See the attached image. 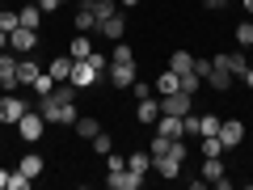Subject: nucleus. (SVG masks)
Instances as JSON below:
<instances>
[{"label":"nucleus","mask_w":253,"mask_h":190,"mask_svg":"<svg viewBox=\"0 0 253 190\" xmlns=\"http://www.w3.org/2000/svg\"><path fill=\"white\" fill-rule=\"evenodd\" d=\"M68 81H72L76 89H97V85L106 81V72H101V68H93L89 59H72V76H68Z\"/></svg>","instance_id":"obj_1"},{"label":"nucleus","mask_w":253,"mask_h":190,"mask_svg":"<svg viewBox=\"0 0 253 190\" xmlns=\"http://www.w3.org/2000/svg\"><path fill=\"white\" fill-rule=\"evenodd\" d=\"M42 131H46V118H42V114H38V110H34V106H30V110H26V114H21V118H17V136H21V140H26V144H38V140H42Z\"/></svg>","instance_id":"obj_2"},{"label":"nucleus","mask_w":253,"mask_h":190,"mask_svg":"<svg viewBox=\"0 0 253 190\" xmlns=\"http://www.w3.org/2000/svg\"><path fill=\"white\" fill-rule=\"evenodd\" d=\"M42 43V38H38V30H30V26H17V30H9V51L17 55H34V47Z\"/></svg>","instance_id":"obj_3"},{"label":"nucleus","mask_w":253,"mask_h":190,"mask_svg":"<svg viewBox=\"0 0 253 190\" xmlns=\"http://www.w3.org/2000/svg\"><path fill=\"white\" fill-rule=\"evenodd\" d=\"M26 110H30L26 97H17V93H4V97H0V123H4V127H17V118L26 114Z\"/></svg>","instance_id":"obj_4"},{"label":"nucleus","mask_w":253,"mask_h":190,"mask_svg":"<svg viewBox=\"0 0 253 190\" xmlns=\"http://www.w3.org/2000/svg\"><path fill=\"white\" fill-rule=\"evenodd\" d=\"M190 110H194V97H190V93H165L161 97V114H173V118H186Z\"/></svg>","instance_id":"obj_5"},{"label":"nucleus","mask_w":253,"mask_h":190,"mask_svg":"<svg viewBox=\"0 0 253 190\" xmlns=\"http://www.w3.org/2000/svg\"><path fill=\"white\" fill-rule=\"evenodd\" d=\"M203 182L228 190V165H224V156H203Z\"/></svg>","instance_id":"obj_6"},{"label":"nucleus","mask_w":253,"mask_h":190,"mask_svg":"<svg viewBox=\"0 0 253 190\" xmlns=\"http://www.w3.org/2000/svg\"><path fill=\"white\" fill-rule=\"evenodd\" d=\"M0 89L4 93H17V55L13 51H0Z\"/></svg>","instance_id":"obj_7"},{"label":"nucleus","mask_w":253,"mask_h":190,"mask_svg":"<svg viewBox=\"0 0 253 190\" xmlns=\"http://www.w3.org/2000/svg\"><path fill=\"white\" fill-rule=\"evenodd\" d=\"M135 59H131V63H110V68H106V81L110 85H114V89H131V85H135Z\"/></svg>","instance_id":"obj_8"},{"label":"nucleus","mask_w":253,"mask_h":190,"mask_svg":"<svg viewBox=\"0 0 253 190\" xmlns=\"http://www.w3.org/2000/svg\"><path fill=\"white\" fill-rule=\"evenodd\" d=\"M106 186H110V190H139V186H144V173H135V169H114V173H106Z\"/></svg>","instance_id":"obj_9"},{"label":"nucleus","mask_w":253,"mask_h":190,"mask_svg":"<svg viewBox=\"0 0 253 190\" xmlns=\"http://www.w3.org/2000/svg\"><path fill=\"white\" fill-rule=\"evenodd\" d=\"M219 140H224V148L232 152L236 144H245V123L241 118H224V123H219Z\"/></svg>","instance_id":"obj_10"},{"label":"nucleus","mask_w":253,"mask_h":190,"mask_svg":"<svg viewBox=\"0 0 253 190\" xmlns=\"http://www.w3.org/2000/svg\"><path fill=\"white\" fill-rule=\"evenodd\" d=\"M38 76H42V63L30 59V55H21V59H17V85H21V89H30Z\"/></svg>","instance_id":"obj_11"},{"label":"nucleus","mask_w":253,"mask_h":190,"mask_svg":"<svg viewBox=\"0 0 253 190\" xmlns=\"http://www.w3.org/2000/svg\"><path fill=\"white\" fill-rule=\"evenodd\" d=\"M232 81H236V76L228 72L224 63H219V59H211V76H207V85H211V89H215V93H228V89H232Z\"/></svg>","instance_id":"obj_12"},{"label":"nucleus","mask_w":253,"mask_h":190,"mask_svg":"<svg viewBox=\"0 0 253 190\" xmlns=\"http://www.w3.org/2000/svg\"><path fill=\"white\" fill-rule=\"evenodd\" d=\"M97 34H101V38H110V43H118V38L126 34V21H123V13H114V17L97 21Z\"/></svg>","instance_id":"obj_13"},{"label":"nucleus","mask_w":253,"mask_h":190,"mask_svg":"<svg viewBox=\"0 0 253 190\" xmlns=\"http://www.w3.org/2000/svg\"><path fill=\"white\" fill-rule=\"evenodd\" d=\"M135 118H139V123H148V127L161 118V101H156V93H152V97H139V101H135Z\"/></svg>","instance_id":"obj_14"},{"label":"nucleus","mask_w":253,"mask_h":190,"mask_svg":"<svg viewBox=\"0 0 253 190\" xmlns=\"http://www.w3.org/2000/svg\"><path fill=\"white\" fill-rule=\"evenodd\" d=\"M181 165H186V161H181V156H173V152H169V156H161V161H152V169L161 173L165 182H173V178H181Z\"/></svg>","instance_id":"obj_15"},{"label":"nucleus","mask_w":253,"mask_h":190,"mask_svg":"<svg viewBox=\"0 0 253 190\" xmlns=\"http://www.w3.org/2000/svg\"><path fill=\"white\" fill-rule=\"evenodd\" d=\"M152 127H156V136H169V140H181V136H186V131H181V118H173V114H161Z\"/></svg>","instance_id":"obj_16"},{"label":"nucleus","mask_w":253,"mask_h":190,"mask_svg":"<svg viewBox=\"0 0 253 190\" xmlns=\"http://www.w3.org/2000/svg\"><path fill=\"white\" fill-rule=\"evenodd\" d=\"M215 59L224 63V68H228L232 76H241L245 68H249V59H245V51H241V47H236V51H228V55H215Z\"/></svg>","instance_id":"obj_17"},{"label":"nucleus","mask_w":253,"mask_h":190,"mask_svg":"<svg viewBox=\"0 0 253 190\" xmlns=\"http://www.w3.org/2000/svg\"><path fill=\"white\" fill-rule=\"evenodd\" d=\"M72 131H76V136H81V140H93V136H97V131H101V123H97V118H93V114H76Z\"/></svg>","instance_id":"obj_18"},{"label":"nucleus","mask_w":253,"mask_h":190,"mask_svg":"<svg viewBox=\"0 0 253 190\" xmlns=\"http://www.w3.org/2000/svg\"><path fill=\"white\" fill-rule=\"evenodd\" d=\"M177 85H181V76L173 72V68H165V72H161V76L152 81V89H156V93L165 97V93H177Z\"/></svg>","instance_id":"obj_19"},{"label":"nucleus","mask_w":253,"mask_h":190,"mask_svg":"<svg viewBox=\"0 0 253 190\" xmlns=\"http://www.w3.org/2000/svg\"><path fill=\"white\" fill-rule=\"evenodd\" d=\"M17 13H21V26H30V30H42V17H46V13L38 9L34 0H26V9H17Z\"/></svg>","instance_id":"obj_20"},{"label":"nucleus","mask_w":253,"mask_h":190,"mask_svg":"<svg viewBox=\"0 0 253 190\" xmlns=\"http://www.w3.org/2000/svg\"><path fill=\"white\" fill-rule=\"evenodd\" d=\"M46 72H51L55 81H68V76H72V55H55V59L46 63Z\"/></svg>","instance_id":"obj_21"},{"label":"nucleus","mask_w":253,"mask_h":190,"mask_svg":"<svg viewBox=\"0 0 253 190\" xmlns=\"http://www.w3.org/2000/svg\"><path fill=\"white\" fill-rule=\"evenodd\" d=\"M169 68H173L177 76L194 72V55H190V51H173V55H169Z\"/></svg>","instance_id":"obj_22"},{"label":"nucleus","mask_w":253,"mask_h":190,"mask_svg":"<svg viewBox=\"0 0 253 190\" xmlns=\"http://www.w3.org/2000/svg\"><path fill=\"white\" fill-rule=\"evenodd\" d=\"M126 169H135V173H144V178H148V169H152V156H148L144 148H135V152H126Z\"/></svg>","instance_id":"obj_23"},{"label":"nucleus","mask_w":253,"mask_h":190,"mask_svg":"<svg viewBox=\"0 0 253 190\" xmlns=\"http://www.w3.org/2000/svg\"><path fill=\"white\" fill-rule=\"evenodd\" d=\"M68 55H72V59H89V55H93V38L89 34H76L72 47H68Z\"/></svg>","instance_id":"obj_24"},{"label":"nucleus","mask_w":253,"mask_h":190,"mask_svg":"<svg viewBox=\"0 0 253 190\" xmlns=\"http://www.w3.org/2000/svg\"><path fill=\"white\" fill-rule=\"evenodd\" d=\"M17 169H21V173H30V178H38V173L46 169V161H42L38 152H21V165H17Z\"/></svg>","instance_id":"obj_25"},{"label":"nucleus","mask_w":253,"mask_h":190,"mask_svg":"<svg viewBox=\"0 0 253 190\" xmlns=\"http://www.w3.org/2000/svg\"><path fill=\"white\" fill-rule=\"evenodd\" d=\"M55 85H59V81H55V76H51V72L42 68V76H38V81L30 85V93H34V101H38V97H46V93H55Z\"/></svg>","instance_id":"obj_26"},{"label":"nucleus","mask_w":253,"mask_h":190,"mask_svg":"<svg viewBox=\"0 0 253 190\" xmlns=\"http://www.w3.org/2000/svg\"><path fill=\"white\" fill-rule=\"evenodd\" d=\"M72 26H76V34H89V30H97V17H93V9H76Z\"/></svg>","instance_id":"obj_27"},{"label":"nucleus","mask_w":253,"mask_h":190,"mask_svg":"<svg viewBox=\"0 0 253 190\" xmlns=\"http://www.w3.org/2000/svg\"><path fill=\"white\" fill-rule=\"evenodd\" d=\"M199 148H203V156H224L228 152L219 136H199Z\"/></svg>","instance_id":"obj_28"},{"label":"nucleus","mask_w":253,"mask_h":190,"mask_svg":"<svg viewBox=\"0 0 253 190\" xmlns=\"http://www.w3.org/2000/svg\"><path fill=\"white\" fill-rule=\"evenodd\" d=\"M169 148H173V140H169V136H152V144H148V156H152V161H161V156H169Z\"/></svg>","instance_id":"obj_29"},{"label":"nucleus","mask_w":253,"mask_h":190,"mask_svg":"<svg viewBox=\"0 0 253 190\" xmlns=\"http://www.w3.org/2000/svg\"><path fill=\"white\" fill-rule=\"evenodd\" d=\"M232 38H236V47H241V51H249V47H253V21H241V26L232 30Z\"/></svg>","instance_id":"obj_30"},{"label":"nucleus","mask_w":253,"mask_h":190,"mask_svg":"<svg viewBox=\"0 0 253 190\" xmlns=\"http://www.w3.org/2000/svg\"><path fill=\"white\" fill-rule=\"evenodd\" d=\"M219 123H224L219 114H203L199 118V136H219Z\"/></svg>","instance_id":"obj_31"},{"label":"nucleus","mask_w":253,"mask_h":190,"mask_svg":"<svg viewBox=\"0 0 253 190\" xmlns=\"http://www.w3.org/2000/svg\"><path fill=\"white\" fill-rule=\"evenodd\" d=\"M93 152H97V156L114 152V136H110V131H97V136H93Z\"/></svg>","instance_id":"obj_32"},{"label":"nucleus","mask_w":253,"mask_h":190,"mask_svg":"<svg viewBox=\"0 0 253 190\" xmlns=\"http://www.w3.org/2000/svg\"><path fill=\"white\" fill-rule=\"evenodd\" d=\"M131 59H135V51H131V47H126L123 38H118V43H114V51H110V63H131Z\"/></svg>","instance_id":"obj_33"},{"label":"nucleus","mask_w":253,"mask_h":190,"mask_svg":"<svg viewBox=\"0 0 253 190\" xmlns=\"http://www.w3.org/2000/svg\"><path fill=\"white\" fill-rule=\"evenodd\" d=\"M17 26H21V13H17V9H0V30H4V34L17 30Z\"/></svg>","instance_id":"obj_34"},{"label":"nucleus","mask_w":253,"mask_h":190,"mask_svg":"<svg viewBox=\"0 0 253 190\" xmlns=\"http://www.w3.org/2000/svg\"><path fill=\"white\" fill-rule=\"evenodd\" d=\"M30 182H34V178H30V173H21V169L9 173V190H30Z\"/></svg>","instance_id":"obj_35"},{"label":"nucleus","mask_w":253,"mask_h":190,"mask_svg":"<svg viewBox=\"0 0 253 190\" xmlns=\"http://www.w3.org/2000/svg\"><path fill=\"white\" fill-rule=\"evenodd\" d=\"M199 85H203V76L186 72V76H181V85H177V89H181V93H190V97H194V93H199Z\"/></svg>","instance_id":"obj_36"},{"label":"nucleus","mask_w":253,"mask_h":190,"mask_svg":"<svg viewBox=\"0 0 253 190\" xmlns=\"http://www.w3.org/2000/svg\"><path fill=\"white\" fill-rule=\"evenodd\" d=\"M131 93H135V101H139V97H152L156 89H152V81H139V76H135V85H131Z\"/></svg>","instance_id":"obj_37"},{"label":"nucleus","mask_w":253,"mask_h":190,"mask_svg":"<svg viewBox=\"0 0 253 190\" xmlns=\"http://www.w3.org/2000/svg\"><path fill=\"white\" fill-rule=\"evenodd\" d=\"M114 169H126V156H118V152H106V173H114Z\"/></svg>","instance_id":"obj_38"},{"label":"nucleus","mask_w":253,"mask_h":190,"mask_svg":"<svg viewBox=\"0 0 253 190\" xmlns=\"http://www.w3.org/2000/svg\"><path fill=\"white\" fill-rule=\"evenodd\" d=\"M194 76H203V81H207V76H211V59H194Z\"/></svg>","instance_id":"obj_39"},{"label":"nucleus","mask_w":253,"mask_h":190,"mask_svg":"<svg viewBox=\"0 0 253 190\" xmlns=\"http://www.w3.org/2000/svg\"><path fill=\"white\" fill-rule=\"evenodd\" d=\"M228 4H232V0H203V9H207V13H219V9H228Z\"/></svg>","instance_id":"obj_40"},{"label":"nucleus","mask_w":253,"mask_h":190,"mask_svg":"<svg viewBox=\"0 0 253 190\" xmlns=\"http://www.w3.org/2000/svg\"><path fill=\"white\" fill-rule=\"evenodd\" d=\"M59 4H68V0H38V9H42V13H59Z\"/></svg>","instance_id":"obj_41"},{"label":"nucleus","mask_w":253,"mask_h":190,"mask_svg":"<svg viewBox=\"0 0 253 190\" xmlns=\"http://www.w3.org/2000/svg\"><path fill=\"white\" fill-rule=\"evenodd\" d=\"M241 81H245V85L253 89V68H245V72H241Z\"/></svg>","instance_id":"obj_42"},{"label":"nucleus","mask_w":253,"mask_h":190,"mask_svg":"<svg viewBox=\"0 0 253 190\" xmlns=\"http://www.w3.org/2000/svg\"><path fill=\"white\" fill-rule=\"evenodd\" d=\"M0 190H9V169H0Z\"/></svg>","instance_id":"obj_43"},{"label":"nucleus","mask_w":253,"mask_h":190,"mask_svg":"<svg viewBox=\"0 0 253 190\" xmlns=\"http://www.w3.org/2000/svg\"><path fill=\"white\" fill-rule=\"evenodd\" d=\"M0 51H9V34L4 30H0Z\"/></svg>","instance_id":"obj_44"},{"label":"nucleus","mask_w":253,"mask_h":190,"mask_svg":"<svg viewBox=\"0 0 253 190\" xmlns=\"http://www.w3.org/2000/svg\"><path fill=\"white\" fill-rule=\"evenodd\" d=\"M241 9H245V13H249V17H253V0H241Z\"/></svg>","instance_id":"obj_45"},{"label":"nucleus","mask_w":253,"mask_h":190,"mask_svg":"<svg viewBox=\"0 0 253 190\" xmlns=\"http://www.w3.org/2000/svg\"><path fill=\"white\" fill-rule=\"evenodd\" d=\"M118 4H123V9H135V4H139V0H118Z\"/></svg>","instance_id":"obj_46"},{"label":"nucleus","mask_w":253,"mask_h":190,"mask_svg":"<svg viewBox=\"0 0 253 190\" xmlns=\"http://www.w3.org/2000/svg\"><path fill=\"white\" fill-rule=\"evenodd\" d=\"M89 4H93V0H81V9H89Z\"/></svg>","instance_id":"obj_47"},{"label":"nucleus","mask_w":253,"mask_h":190,"mask_svg":"<svg viewBox=\"0 0 253 190\" xmlns=\"http://www.w3.org/2000/svg\"><path fill=\"white\" fill-rule=\"evenodd\" d=\"M0 4H4V0H0Z\"/></svg>","instance_id":"obj_48"},{"label":"nucleus","mask_w":253,"mask_h":190,"mask_svg":"<svg viewBox=\"0 0 253 190\" xmlns=\"http://www.w3.org/2000/svg\"><path fill=\"white\" fill-rule=\"evenodd\" d=\"M34 4H38V0H34Z\"/></svg>","instance_id":"obj_49"}]
</instances>
